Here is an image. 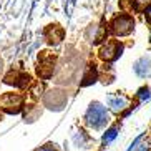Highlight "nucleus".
Segmentation results:
<instances>
[{"label":"nucleus","instance_id":"10","mask_svg":"<svg viewBox=\"0 0 151 151\" xmlns=\"http://www.w3.org/2000/svg\"><path fill=\"white\" fill-rule=\"evenodd\" d=\"M118 129H120V124H118V121H115V123H111L110 126H108L106 129H105V133H103V138H101V148H105L106 145H110L113 139L116 138V134H118Z\"/></svg>","mask_w":151,"mask_h":151},{"label":"nucleus","instance_id":"5","mask_svg":"<svg viewBox=\"0 0 151 151\" xmlns=\"http://www.w3.org/2000/svg\"><path fill=\"white\" fill-rule=\"evenodd\" d=\"M25 108V98L20 93L7 91L0 95V111H4L7 115H17Z\"/></svg>","mask_w":151,"mask_h":151},{"label":"nucleus","instance_id":"7","mask_svg":"<svg viewBox=\"0 0 151 151\" xmlns=\"http://www.w3.org/2000/svg\"><path fill=\"white\" fill-rule=\"evenodd\" d=\"M55 57L52 52H42L38 53V65H37V75L43 78V80H48L52 73H53V68H55Z\"/></svg>","mask_w":151,"mask_h":151},{"label":"nucleus","instance_id":"6","mask_svg":"<svg viewBox=\"0 0 151 151\" xmlns=\"http://www.w3.org/2000/svg\"><path fill=\"white\" fill-rule=\"evenodd\" d=\"M4 83L7 85H14V86H17V88H27V86H30L32 83V76L28 75L27 71H23L22 68L18 67H12L7 73L4 75Z\"/></svg>","mask_w":151,"mask_h":151},{"label":"nucleus","instance_id":"3","mask_svg":"<svg viewBox=\"0 0 151 151\" xmlns=\"http://www.w3.org/2000/svg\"><path fill=\"white\" fill-rule=\"evenodd\" d=\"M124 47H126L124 40H118L116 37H108L106 40H103L100 43V48H98L96 55L105 65H110V63L116 62L121 57Z\"/></svg>","mask_w":151,"mask_h":151},{"label":"nucleus","instance_id":"11","mask_svg":"<svg viewBox=\"0 0 151 151\" xmlns=\"http://www.w3.org/2000/svg\"><path fill=\"white\" fill-rule=\"evenodd\" d=\"M25 113H23V120L28 121V123H32V121H35L38 116L42 115V108L38 106V105H35V103H28V105H25Z\"/></svg>","mask_w":151,"mask_h":151},{"label":"nucleus","instance_id":"9","mask_svg":"<svg viewBox=\"0 0 151 151\" xmlns=\"http://www.w3.org/2000/svg\"><path fill=\"white\" fill-rule=\"evenodd\" d=\"M65 37V30L58 23H50L43 30V38L48 45H58Z\"/></svg>","mask_w":151,"mask_h":151},{"label":"nucleus","instance_id":"2","mask_svg":"<svg viewBox=\"0 0 151 151\" xmlns=\"http://www.w3.org/2000/svg\"><path fill=\"white\" fill-rule=\"evenodd\" d=\"M136 28V18L129 12H118L106 22V33L108 37H116V38H124V37L133 35Z\"/></svg>","mask_w":151,"mask_h":151},{"label":"nucleus","instance_id":"15","mask_svg":"<svg viewBox=\"0 0 151 151\" xmlns=\"http://www.w3.org/2000/svg\"><path fill=\"white\" fill-rule=\"evenodd\" d=\"M4 73V60H2V57H0V75Z\"/></svg>","mask_w":151,"mask_h":151},{"label":"nucleus","instance_id":"16","mask_svg":"<svg viewBox=\"0 0 151 151\" xmlns=\"http://www.w3.org/2000/svg\"><path fill=\"white\" fill-rule=\"evenodd\" d=\"M0 120H2V113H0Z\"/></svg>","mask_w":151,"mask_h":151},{"label":"nucleus","instance_id":"13","mask_svg":"<svg viewBox=\"0 0 151 151\" xmlns=\"http://www.w3.org/2000/svg\"><path fill=\"white\" fill-rule=\"evenodd\" d=\"M141 14H143V18H145V23H146L148 27H151V2L143 9Z\"/></svg>","mask_w":151,"mask_h":151},{"label":"nucleus","instance_id":"4","mask_svg":"<svg viewBox=\"0 0 151 151\" xmlns=\"http://www.w3.org/2000/svg\"><path fill=\"white\" fill-rule=\"evenodd\" d=\"M133 98L134 95H128L126 91H113L106 96V106L111 111L113 116H120V113H123L126 108H133Z\"/></svg>","mask_w":151,"mask_h":151},{"label":"nucleus","instance_id":"8","mask_svg":"<svg viewBox=\"0 0 151 151\" xmlns=\"http://www.w3.org/2000/svg\"><path fill=\"white\" fill-rule=\"evenodd\" d=\"M133 71L134 75L141 80H146L151 76V55H141L136 62L133 63Z\"/></svg>","mask_w":151,"mask_h":151},{"label":"nucleus","instance_id":"14","mask_svg":"<svg viewBox=\"0 0 151 151\" xmlns=\"http://www.w3.org/2000/svg\"><path fill=\"white\" fill-rule=\"evenodd\" d=\"M148 32H150V37H148V43H150V47H148V48H150V52H151V27H148Z\"/></svg>","mask_w":151,"mask_h":151},{"label":"nucleus","instance_id":"1","mask_svg":"<svg viewBox=\"0 0 151 151\" xmlns=\"http://www.w3.org/2000/svg\"><path fill=\"white\" fill-rule=\"evenodd\" d=\"M111 123H113L111 111L98 100H93L90 103L86 111L81 116V126H85L88 131H95V133L105 131Z\"/></svg>","mask_w":151,"mask_h":151},{"label":"nucleus","instance_id":"12","mask_svg":"<svg viewBox=\"0 0 151 151\" xmlns=\"http://www.w3.org/2000/svg\"><path fill=\"white\" fill-rule=\"evenodd\" d=\"M35 151H62V148L58 146L57 143H45V145H42L40 148H37Z\"/></svg>","mask_w":151,"mask_h":151}]
</instances>
